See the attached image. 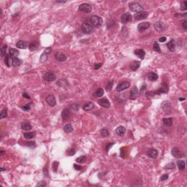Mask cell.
I'll use <instances>...</instances> for the list:
<instances>
[{"label":"cell","mask_w":187,"mask_h":187,"mask_svg":"<svg viewBox=\"0 0 187 187\" xmlns=\"http://www.w3.org/2000/svg\"><path fill=\"white\" fill-rule=\"evenodd\" d=\"M75 153V150L74 148H70L68 151H66V154L68 156H73Z\"/></svg>","instance_id":"45"},{"label":"cell","mask_w":187,"mask_h":187,"mask_svg":"<svg viewBox=\"0 0 187 187\" xmlns=\"http://www.w3.org/2000/svg\"><path fill=\"white\" fill-rule=\"evenodd\" d=\"M0 170H1V171H4V168H1V169H0Z\"/></svg>","instance_id":"63"},{"label":"cell","mask_w":187,"mask_h":187,"mask_svg":"<svg viewBox=\"0 0 187 187\" xmlns=\"http://www.w3.org/2000/svg\"><path fill=\"white\" fill-rule=\"evenodd\" d=\"M7 48H8V45H4L2 49H1V56L3 57V56H6V51H7Z\"/></svg>","instance_id":"43"},{"label":"cell","mask_w":187,"mask_h":187,"mask_svg":"<svg viewBox=\"0 0 187 187\" xmlns=\"http://www.w3.org/2000/svg\"><path fill=\"white\" fill-rule=\"evenodd\" d=\"M171 153H172V155L173 156L175 157V158H178V159H179V158H183V157L185 156L184 153H183L178 148H175V147L172 149Z\"/></svg>","instance_id":"7"},{"label":"cell","mask_w":187,"mask_h":187,"mask_svg":"<svg viewBox=\"0 0 187 187\" xmlns=\"http://www.w3.org/2000/svg\"><path fill=\"white\" fill-rule=\"evenodd\" d=\"M23 110H25V111H29V110H30V105L29 104H27V105H26L25 106H23V107H22L21 108Z\"/></svg>","instance_id":"51"},{"label":"cell","mask_w":187,"mask_h":187,"mask_svg":"<svg viewBox=\"0 0 187 187\" xmlns=\"http://www.w3.org/2000/svg\"><path fill=\"white\" fill-rule=\"evenodd\" d=\"M132 16L129 12H125L121 16V22L123 23H126L132 21Z\"/></svg>","instance_id":"12"},{"label":"cell","mask_w":187,"mask_h":187,"mask_svg":"<svg viewBox=\"0 0 187 187\" xmlns=\"http://www.w3.org/2000/svg\"><path fill=\"white\" fill-rule=\"evenodd\" d=\"M38 45H38V43H37V42H32V43H31L29 44V48L30 51H35V50L37 49Z\"/></svg>","instance_id":"32"},{"label":"cell","mask_w":187,"mask_h":187,"mask_svg":"<svg viewBox=\"0 0 187 187\" xmlns=\"http://www.w3.org/2000/svg\"><path fill=\"white\" fill-rule=\"evenodd\" d=\"M153 48L154 50L156 52H158V53H161V49H160V47L158 44L157 42H155L154 44H153Z\"/></svg>","instance_id":"40"},{"label":"cell","mask_w":187,"mask_h":187,"mask_svg":"<svg viewBox=\"0 0 187 187\" xmlns=\"http://www.w3.org/2000/svg\"><path fill=\"white\" fill-rule=\"evenodd\" d=\"M36 134L35 132H25L23 133V136L26 139H28V140H30V139H32L35 137Z\"/></svg>","instance_id":"30"},{"label":"cell","mask_w":187,"mask_h":187,"mask_svg":"<svg viewBox=\"0 0 187 187\" xmlns=\"http://www.w3.org/2000/svg\"><path fill=\"white\" fill-rule=\"evenodd\" d=\"M114 145V143H109L108 145L106 146V151L107 152H108L109 151V150H110V148H112V146Z\"/></svg>","instance_id":"54"},{"label":"cell","mask_w":187,"mask_h":187,"mask_svg":"<svg viewBox=\"0 0 187 187\" xmlns=\"http://www.w3.org/2000/svg\"><path fill=\"white\" fill-rule=\"evenodd\" d=\"M22 64V61L18 57H15L12 58V65L13 66H18Z\"/></svg>","instance_id":"25"},{"label":"cell","mask_w":187,"mask_h":187,"mask_svg":"<svg viewBox=\"0 0 187 187\" xmlns=\"http://www.w3.org/2000/svg\"><path fill=\"white\" fill-rule=\"evenodd\" d=\"M57 85L59 86H62V87H65L66 86H67V82L64 79H61L58 81Z\"/></svg>","instance_id":"35"},{"label":"cell","mask_w":187,"mask_h":187,"mask_svg":"<svg viewBox=\"0 0 187 187\" xmlns=\"http://www.w3.org/2000/svg\"><path fill=\"white\" fill-rule=\"evenodd\" d=\"M16 47L18 48H21V49H26L28 48V43L26 41L23 40H20L16 43Z\"/></svg>","instance_id":"21"},{"label":"cell","mask_w":187,"mask_h":187,"mask_svg":"<svg viewBox=\"0 0 187 187\" xmlns=\"http://www.w3.org/2000/svg\"><path fill=\"white\" fill-rule=\"evenodd\" d=\"M55 58L57 61L58 62H65L66 60V56L64 55L63 53H61V52H57L56 54H55Z\"/></svg>","instance_id":"16"},{"label":"cell","mask_w":187,"mask_h":187,"mask_svg":"<svg viewBox=\"0 0 187 187\" xmlns=\"http://www.w3.org/2000/svg\"><path fill=\"white\" fill-rule=\"evenodd\" d=\"M116 134L120 136V137H123L124 135H125V132H126V128L123 126H119L118 127L116 128Z\"/></svg>","instance_id":"18"},{"label":"cell","mask_w":187,"mask_h":187,"mask_svg":"<svg viewBox=\"0 0 187 187\" xmlns=\"http://www.w3.org/2000/svg\"><path fill=\"white\" fill-rule=\"evenodd\" d=\"M98 104L100 106H102V108H109L110 107V103L109 102V100L106 97L100 99L98 101Z\"/></svg>","instance_id":"8"},{"label":"cell","mask_w":187,"mask_h":187,"mask_svg":"<svg viewBox=\"0 0 187 187\" xmlns=\"http://www.w3.org/2000/svg\"><path fill=\"white\" fill-rule=\"evenodd\" d=\"M114 81H110V82H108V83L107 84V86H106V87H105V89H106V91H110L111 89H112V88H113V83Z\"/></svg>","instance_id":"39"},{"label":"cell","mask_w":187,"mask_h":187,"mask_svg":"<svg viewBox=\"0 0 187 187\" xmlns=\"http://www.w3.org/2000/svg\"><path fill=\"white\" fill-rule=\"evenodd\" d=\"M148 78L151 81H156V80L159 78V76L157 74H156V73H154V72H151L148 75Z\"/></svg>","instance_id":"26"},{"label":"cell","mask_w":187,"mask_h":187,"mask_svg":"<svg viewBox=\"0 0 187 187\" xmlns=\"http://www.w3.org/2000/svg\"><path fill=\"white\" fill-rule=\"evenodd\" d=\"M47 60H48V55L45 54V53H43L40 56V59H39V62L41 63H45L47 62Z\"/></svg>","instance_id":"36"},{"label":"cell","mask_w":187,"mask_h":187,"mask_svg":"<svg viewBox=\"0 0 187 187\" xmlns=\"http://www.w3.org/2000/svg\"><path fill=\"white\" fill-rule=\"evenodd\" d=\"M4 153H5V152H4L3 150H1V151H0V156H3V155L4 154Z\"/></svg>","instance_id":"60"},{"label":"cell","mask_w":187,"mask_h":187,"mask_svg":"<svg viewBox=\"0 0 187 187\" xmlns=\"http://www.w3.org/2000/svg\"><path fill=\"white\" fill-rule=\"evenodd\" d=\"M9 54H10V56L12 58H15V57H17V56L19 55V51H18L17 49L10 48L9 49Z\"/></svg>","instance_id":"24"},{"label":"cell","mask_w":187,"mask_h":187,"mask_svg":"<svg viewBox=\"0 0 187 187\" xmlns=\"http://www.w3.org/2000/svg\"><path fill=\"white\" fill-rule=\"evenodd\" d=\"M64 130L66 132L70 133V132H72L73 131V127H72V126L70 124H66L64 126Z\"/></svg>","instance_id":"33"},{"label":"cell","mask_w":187,"mask_h":187,"mask_svg":"<svg viewBox=\"0 0 187 187\" xmlns=\"http://www.w3.org/2000/svg\"><path fill=\"white\" fill-rule=\"evenodd\" d=\"M129 10L132 12H134L135 13L143 11V6L140 4V3H137V2H133V3L130 4L129 6Z\"/></svg>","instance_id":"2"},{"label":"cell","mask_w":187,"mask_h":187,"mask_svg":"<svg viewBox=\"0 0 187 187\" xmlns=\"http://www.w3.org/2000/svg\"><path fill=\"white\" fill-rule=\"evenodd\" d=\"M186 9H187V2L186 1H184L181 4V10L182 11H186Z\"/></svg>","instance_id":"44"},{"label":"cell","mask_w":187,"mask_h":187,"mask_svg":"<svg viewBox=\"0 0 187 187\" xmlns=\"http://www.w3.org/2000/svg\"><path fill=\"white\" fill-rule=\"evenodd\" d=\"M70 116V110L68 108H64L63 109L62 112V118L64 121H66L67 120Z\"/></svg>","instance_id":"17"},{"label":"cell","mask_w":187,"mask_h":187,"mask_svg":"<svg viewBox=\"0 0 187 187\" xmlns=\"http://www.w3.org/2000/svg\"><path fill=\"white\" fill-rule=\"evenodd\" d=\"M130 86V83L129 82H122L120 83L118 86H117V88H116V91L120 92V91H123L126 89H127Z\"/></svg>","instance_id":"9"},{"label":"cell","mask_w":187,"mask_h":187,"mask_svg":"<svg viewBox=\"0 0 187 187\" xmlns=\"http://www.w3.org/2000/svg\"><path fill=\"white\" fill-rule=\"evenodd\" d=\"M140 62H139V61H134V62H132L130 64L129 67H130V69L132 71H135V70H137L140 67Z\"/></svg>","instance_id":"22"},{"label":"cell","mask_w":187,"mask_h":187,"mask_svg":"<svg viewBox=\"0 0 187 187\" xmlns=\"http://www.w3.org/2000/svg\"><path fill=\"white\" fill-rule=\"evenodd\" d=\"M23 97L26 98V99H30V97L27 93H23Z\"/></svg>","instance_id":"59"},{"label":"cell","mask_w":187,"mask_h":187,"mask_svg":"<svg viewBox=\"0 0 187 187\" xmlns=\"http://www.w3.org/2000/svg\"><path fill=\"white\" fill-rule=\"evenodd\" d=\"M104 94V90L101 88H99L94 93V97H101Z\"/></svg>","instance_id":"27"},{"label":"cell","mask_w":187,"mask_h":187,"mask_svg":"<svg viewBox=\"0 0 187 187\" xmlns=\"http://www.w3.org/2000/svg\"><path fill=\"white\" fill-rule=\"evenodd\" d=\"M86 159V156H80L78 158L76 159V162L78 163H83Z\"/></svg>","instance_id":"41"},{"label":"cell","mask_w":187,"mask_h":187,"mask_svg":"<svg viewBox=\"0 0 187 187\" xmlns=\"http://www.w3.org/2000/svg\"><path fill=\"white\" fill-rule=\"evenodd\" d=\"M7 116H8V110L7 108H4L0 113V118H4Z\"/></svg>","instance_id":"37"},{"label":"cell","mask_w":187,"mask_h":187,"mask_svg":"<svg viewBox=\"0 0 187 187\" xmlns=\"http://www.w3.org/2000/svg\"><path fill=\"white\" fill-rule=\"evenodd\" d=\"M37 186L38 187V186H46V183H45V181H40L39 183H38L37 184Z\"/></svg>","instance_id":"56"},{"label":"cell","mask_w":187,"mask_h":187,"mask_svg":"<svg viewBox=\"0 0 187 187\" xmlns=\"http://www.w3.org/2000/svg\"><path fill=\"white\" fill-rule=\"evenodd\" d=\"M26 146H27V147L31 148H36V143L34 142V141L27 142L26 143Z\"/></svg>","instance_id":"38"},{"label":"cell","mask_w":187,"mask_h":187,"mask_svg":"<svg viewBox=\"0 0 187 187\" xmlns=\"http://www.w3.org/2000/svg\"><path fill=\"white\" fill-rule=\"evenodd\" d=\"M91 10H92L91 6L89 4H87V3L81 4V5L79 6V10L81 11V12H83L89 13V12H90L91 11Z\"/></svg>","instance_id":"6"},{"label":"cell","mask_w":187,"mask_h":187,"mask_svg":"<svg viewBox=\"0 0 187 187\" xmlns=\"http://www.w3.org/2000/svg\"><path fill=\"white\" fill-rule=\"evenodd\" d=\"M52 52V48H51V47H48V48H47L45 51H44V53H45V54H50V53Z\"/></svg>","instance_id":"48"},{"label":"cell","mask_w":187,"mask_h":187,"mask_svg":"<svg viewBox=\"0 0 187 187\" xmlns=\"http://www.w3.org/2000/svg\"><path fill=\"white\" fill-rule=\"evenodd\" d=\"M57 3H65L66 1H56Z\"/></svg>","instance_id":"61"},{"label":"cell","mask_w":187,"mask_h":187,"mask_svg":"<svg viewBox=\"0 0 187 187\" xmlns=\"http://www.w3.org/2000/svg\"><path fill=\"white\" fill-rule=\"evenodd\" d=\"M148 16V12L145 11H141L140 12H137L134 15V18L137 21H140V20L145 19Z\"/></svg>","instance_id":"5"},{"label":"cell","mask_w":187,"mask_h":187,"mask_svg":"<svg viewBox=\"0 0 187 187\" xmlns=\"http://www.w3.org/2000/svg\"><path fill=\"white\" fill-rule=\"evenodd\" d=\"M164 168H165V169L173 170V169L175 168V165H174V164H173V163H170V164H168V165H167Z\"/></svg>","instance_id":"47"},{"label":"cell","mask_w":187,"mask_h":187,"mask_svg":"<svg viewBox=\"0 0 187 187\" xmlns=\"http://www.w3.org/2000/svg\"><path fill=\"white\" fill-rule=\"evenodd\" d=\"M100 135L103 137H108L109 136V132L106 129H102L100 130Z\"/></svg>","instance_id":"34"},{"label":"cell","mask_w":187,"mask_h":187,"mask_svg":"<svg viewBox=\"0 0 187 187\" xmlns=\"http://www.w3.org/2000/svg\"><path fill=\"white\" fill-rule=\"evenodd\" d=\"M70 107L71 108H72L74 110H75V111H78L79 110V105H77V104H72V105H70Z\"/></svg>","instance_id":"46"},{"label":"cell","mask_w":187,"mask_h":187,"mask_svg":"<svg viewBox=\"0 0 187 187\" xmlns=\"http://www.w3.org/2000/svg\"><path fill=\"white\" fill-rule=\"evenodd\" d=\"M94 104L91 102H86L83 105V109L85 110V111H89V110H91L94 109Z\"/></svg>","instance_id":"20"},{"label":"cell","mask_w":187,"mask_h":187,"mask_svg":"<svg viewBox=\"0 0 187 187\" xmlns=\"http://www.w3.org/2000/svg\"><path fill=\"white\" fill-rule=\"evenodd\" d=\"M43 79L46 81L52 82V81H54L56 79V76L53 72L49 71V72H47L46 73H45V74H44Z\"/></svg>","instance_id":"4"},{"label":"cell","mask_w":187,"mask_h":187,"mask_svg":"<svg viewBox=\"0 0 187 187\" xmlns=\"http://www.w3.org/2000/svg\"><path fill=\"white\" fill-rule=\"evenodd\" d=\"M58 164H59V163L58 162H53V164H52V169H53V172H57Z\"/></svg>","instance_id":"42"},{"label":"cell","mask_w":187,"mask_h":187,"mask_svg":"<svg viewBox=\"0 0 187 187\" xmlns=\"http://www.w3.org/2000/svg\"><path fill=\"white\" fill-rule=\"evenodd\" d=\"M21 129L23 130H26V131H29L32 129V126L29 123H22L21 125Z\"/></svg>","instance_id":"29"},{"label":"cell","mask_w":187,"mask_h":187,"mask_svg":"<svg viewBox=\"0 0 187 187\" xmlns=\"http://www.w3.org/2000/svg\"><path fill=\"white\" fill-rule=\"evenodd\" d=\"M167 47H168V48L173 52V51H175V40L174 39H171V40L167 44Z\"/></svg>","instance_id":"23"},{"label":"cell","mask_w":187,"mask_h":187,"mask_svg":"<svg viewBox=\"0 0 187 187\" xmlns=\"http://www.w3.org/2000/svg\"><path fill=\"white\" fill-rule=\"evenodd\" d=\"M87 23L93 26L94 28H99L102 26L103 21L102 18L97 16H92L87 19Z\"/></svg>","instance_id":"1"},{"label":"cell","mask_w":187,"mask_h":187,"mask_svg":"<svg viewBox=\"0 0 187 187\" xmlns=\"http://www.w3.org/2000/svg\"><path fill=\"white\" fill-rule=\"evenodd\" d=\"M179 100H180V101H184L185 98H179Z\"/></svg>","instance_id":"62"},{"label":"cell","mask_w":187,"mask_h":187,"mask_svg":"<svg viewBox=\"0 0 187 187\" xmlns=\"http://www.w3.org/2000/svg\"><path fill=\"white\" fill-rule=\"evenodd\" d=\"M182 25H183V27L185 30L187 29V21L186 20H184V21L182 22Z\"/></svg>","instance_id":"55"},{"label":"cell","mask_w":187,"mask_h":187,"mask_svg":"<svg viewBox=\"0 0 187 187\" xmlns=\"http://www.w3.org/2000/svg\"><path fill=\"white\" fill-rule=\"evenodd\" d=\"M175 16L177 17V18H179V17H181H181H182V16L186 17V13H184V14H175Z\"/></svg>","instance_id":"58"},{"label":"cell","mask_w":187,"mask_h":187,"mask_svg":"<svg viewBox=\"0 0 187 187\" xmlns=\"http://www.w3.org/2000/svg\"><path fill=\"white\" fill-rule=\"evenodd\" d=\"M138 96V89L137 86H134L130 91V95H129V99L132 100H135Z\"/></svg>","instance_id":"13"},{"label":"cell","mask_w":187,"mask_h":187,"mask_svg":"<svg viewBox=\"0 0 187 187\" xmlns=\"http://www.w3.org/2000/svg\"><path fill=\"white\" fill-rule=\"evenodd\" d=\"M147 155H148L150 158L156 159L159 155V152L157 150H156L154 148H151L147 151Z\"/></svg>","instance_id":"15"},{"label":"cell","mask_w":187,"mask_h":187,"mask_svg":"<svg viewBox=\"0 0 187 187\" xmlns=\"http://www.w3.org/2000/svg\"><path fill=\"white\" fill-rule=\"evenodd\" d=\"M135 54L138 57L140 58V59H143L145 56V52L143 49H136L135 51Z\"/></svg>","instance_id":"19"},{"label":"cell","mask_w":187,"mask_h":187,"mask_svg":"<svg viewBox=\"0 0 187 187\" xmlns=\"http://www.w3.org/2000/svg\"><path fill=\"white\" fill-rule=\"evenodd\" d=\"M154 28L158 32H162L165 29V26L162 21H157L154 23Z\"/></svg>","instance_id":"14"},{"label":"cell","mask_w":187,"mask_h":187,"mask_svg":"<svg viewBox=\"0 0 187 187\" xmlns=\"http://www.w3.org/2000/svg\"><path fill=\"white\" fill-rule=\"evenodd\" d=\"M177 165H178V168L180 170H183L185 169V167H186V163L183 160H178L177 162Z\"/></svg>","instance_id":"28"},{"label":"cell","mask_w":187,"mask_h":187,"mask_svg":"<svg viewBox=\"0 0 187 187\" xmlns=\"http://www.w3.org/2000/svg\"><path fill=\"white\" fill-rule=\"evenodd\" d=\"M81 30H82V31L83 33H85V34H87V35L91 34V33L94 32V31L93 26H91L89 23H86V22L82 24Z\"/></svg>","instance_id":"3"},{"label":"cell","mask_w":187,"mask_h":187,"mask_svg":"<svg viewBox=\"0 0 187 187\" xmlns=\"http://www.w3.org/2000/svg\"><path fill=\"white\" fill-rule=\"evenodd\" d=\"M45 100H46V102L48 103L51 107L55 106L56 104V98H55V97L53 96V94H49L48 96H47Z\"/></svg>","instance_id":"10"},{"label":"cell","mask_w":187,"mask_h":187,"mask_svg":"<svg viewBox=\"0 0 187 187\" xmlns=\"http://www.w3.org/2000/svg\"><path fill=\"white\" fill-rule=\"evenodd\" d=\"M102 65V63H96V64H94V70H97L98 69H99L100 67H101Z\"/></svg>","instance_id":"52"},{"label":"cell","mask_w":187,"mask_h":187,"mask_svg":"<svg viewBox=\"0 0 187 187\" xmlns=\"http://www.w3.org/2000/svg\"><path fill=\"white\" fill-rule=\"evenodd\" d=\"M150 27V23L148 22H142L138 24L137 26V29L140 32H143L148 29Z\"/></svg>","instance_id":"11"},{"label":"cell","mask_w":187,"mask_h":187,"mask_svg":"<svg viewBox=\"0 0 187 187\" xmlns=\"http://www.w3.org/2000/svg\"><path fill=\"white\" fill-rule=\"evenodd\" d=\"M159 41L160 43H164L165 41H167V37H160V38L159 39Z\"/></svg>","instance_id":"57"},{"label":"cell","mask_w":187,"mask_h":187,"mask_svg":"<svg viewBox=\"0 0 187 187\" xmlns=\"http://www.w3.org/2000/svg\"><path fill=\"white\" fill-rule=\"evenodd\" d=\"M4 64L8 66H10V64H9V56L8 55H6V56L4 57Z\"/></svg>","instance_id":"50"},{"label":"cell","mask_w":187,"mask_h":187,"mask_svg":"<svg viewBox=\"0 0 187 187\" xmlns=\"http://www.w3.org/2000/svg\"><path fill=\"white\" fill-rule=\"evenodd\" d=\"M163 124L167 126H170L172 124V118H168L163 119Z\"/></svg>","instance_id":"31"},{"label":"cell","mask_w":187,"mask_h":187,"mask_svg":"<svg viewBox=\"0 0 187 187\" xmlns=\"http://www.w3.org/2000/svg\"><path fill=\"white\" fill-rule=\"evenodd\" d=\"M168 178H169V175H168V174H164V175H162V177H161V181H167V180L168 179Z\"/></svg>","instance_id":"49"},{"label":"cell","mask_w":187,"mask_h":187,"mask_svg":"<svg viewBox=\"0 0 187 187\" xmlns=\"http://www.w3.org/2000/svg\"><path fill=\"white\" fill-rule=\"evenodd\" d=\"M73 167H74V168H75L76 170H79V171H80V170H82V167H81V165H79V164H75L74 166H73Z\"/></svg>","instance_id":"53"}]
</instances>
